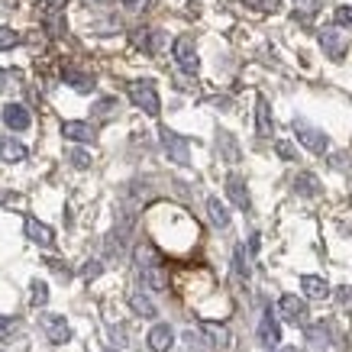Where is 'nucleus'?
Segmentation results:
<instances>
[{
	"label": "nucleus",
	"instance_id": "f257e3e1",
	"mask_svg": "<svg viewBox=\"0 0 352 352\" xmlns=\"http://www.w3.org/2000/svg\"><path fill=\"white\" fill-rule=\"evenodd\" d=\"M129 100L136 104L142 113H149V117H159L162 110V100H159V91H155V85H152L149 78H142V81H129Z\"/></svg>",
	"mask_w": 352,
	"mask_h": 352
},
{
	"label": "nucleus",
	"instance_id": "f03ea898",
	"mask_svg": "<svg viewBox=\"0 0 352 352\" xmlns=\"http://www.w3.org/2000/svg\"><path fill=\"white\" fill-rule=\"evenodd\" d=\"M159 139H162V149H165V155H168L175 165H191V146H188V139L178 136L175 129L162 126L159 129Z\"/></svg>",
	"mask_w": 352,
	"mask_h": 352
},
{
	"label": "nucleus",
	"instance_id": "7ed1b4c3",
	"mask_svg": "<svg viewBox=\"0 0 352 352\" xmlns=\"http://www.w3.org/2000/svg\"><path fill=\"white\" fill-rule=\"evenodd\" d=\"M294 136H298L300 146H307V149L317 152V155H323V152L330 149V136H327L323 129L310 126L307 120H300V117H294Z\"/></svg>",
	"mask_w": 352,
	"mask_h": 352
},
{
	"label": "nucleus",
	"instance_id": "20e7f679",
	"mask_svg": "<svg viewBox=\"0 0 352 352\" xmlns=\"http://www.w3.org/2000/svg\"><path fill=\"white\" fill-rule=\"evenodd\" d=\"M171 52H175V65L182 68L184 75H197L201 58H197V49H194L191 36H178V39H175V45H171Z\"/></svg>",
	"mask_w": 352,
	"mask_h": 352
},
{
	"label": "nucleus",
	"instance_id": "39448f33",
	"mask_svg": "<svg viewBox=\"0 0 352 352\" xmlns=\"http://www.w3.org/2000/svg\"><path fill=\"white\" fill-rule=\"evenodd\" d=\"M320 45H323V55H330L333 62H342V55L349 52V36L342 30H336V26H323Z\"/></svg>",
	"mask_w": 352,
	"mask_h": 352
},
{
	"label": "nucleus",
	"instance_id": "423d86ee",
	"mask_svg": "<svg viewBox=\"0 0 352 352\" xmlns=\"http://www.w3.org/2000/svg\"><path fill=\"white\" fill-rule=\"evenodd\" d=\"M278 314L288 323H294V327H307V320H310L307 300L298 298V294H285V298L278 300Z\"/></svg>",
	"mask_w": 352,
	"mask_h": 352
},
{
	"label": "nucleus",
	"instance_id": "0eeeda50",
	"mask_svg": "<svg viewBox=\"0 0 352 352\" xmlns=\"http://www.w3.org/2000/svg\"><path fill=\"white\" fill-rule=\"evenodd\" d=\"M39 327H43L45 340L52 342V346H65V342L72 340V327H68V320H65L62 314H43Z\"/></svg>",
	"mask_w": 352,
	"mask_h": 352
},
{
	"label": "nucleus",
	"instance_id": "6e6552de",
	"mask_svg": "<svg viewBox=\"0 0 352 352\" xmlns=\"http://www.w3.org/2000/svg\"><path fill=\"white\" fill-rule=\"evenodd\" d=\"M23 233H26V239H30V243L43 245V249H52V245H55V230H52V226H45L43 220H36V217H26Z\"/></svg>",
	"mask_w": 352,
	"mask_h": 352
},
{
	"label": "nucleus",
	"instance_id": "1a4fd4ad",
	"mask_svg": "<svg viewBox=\"0 0 352 352\" xmlns=\"http://www.w3.org/2000/svg\"><path fill=\"white\" fill-rule=\"evenodd\" d=\"M258 342H262V346H268V349H275L278 342H281V327H278L272 307H265L262 320H258Z\"/></svg>",
	"mask_w": 352,
	"mask_h": 352
},
{
	"label": "nucleus",
	"instance_id": "9d476101",
	"mask_svg": "<svg viewBox=\"0 0 352 352\" xmlns=\"http://www.w3.org/2000/svg\"><path fill=\"white\" fill-rule=\"evenodd\" d=\"M0 117H3V126H10L13 133H23V129H30V123H32L30 107H23V104H7Z\"/></svg>",
	"mask_w": 352,
	"mask_h": 352
},
{
	"label": "nucleus",
	"instance_id": "9b49d317",
	"mask_svg": "<svg viewBox=\"0 0 352 352\" xmlns=\"http://www.w3.org/2000/svg\"><path fill=\"white\" fill-rule=\"evenodd\" d=\"M226 197L239 207V210H252V197H249V188H245V182L239 178V175H230L226 178Z\"/></svg>",
	"mask_w": 352,
	"mask_h": 352
},
{
	"label": "nucleus",
	"instance_id": "f8f14e48",
	"mask_svg": "<svg viewBox=\"0 0 352 352\" xmlns=\"http://www.w3.org/2000/svg\"><path fill=\"white\" fill-rule=\"evenodd\" d=\"M62 136L72 139V142H94L97 139V129L85 120H65L62 123Z\"/></svg>",
	"mask_w": 352,
	"mask_h": 352
},
{
	"label": "nucleus",
	"instance_id": "ddd939ff",
	"mask_svg": "<svg viewBox=\"0 0 352 352\" xmlns=\"http://www.w3.org/2000/svg\"><path fill=\"white\" fill-rule=\"evenodd\" d=\"M146 342H149L152 352H171V346H175V330H171L168 323H155L149 330V336H146Z\"/></svg>",
	"mask_w": 352,
	"mask_h": 352
},
{
	"label": "nucleus",
	"instance_id": "4468645a",
	"mask_svg": "<svg viewBox=\"0 0 352 352\" xmlns=\"http://www.w3.org/2000/svg\"><path fill=\"white\" fill-rule=\"evenodd\" d=\"M62 81L68 87H75L78 94H91V91H94V85H97L87 72H78V68H72V65H65V68H62Z\"/></svg>",
	"mask_w": 352,
	"mask_h": 352
},
{
	"label": "nucleus",
	"instance_id": "2eb2a0df",
	"mask_svg": "<svg viewBox=\"0 0 352 352\" xmlns=\"http://www.w3.org/2000/svg\"><path fill=\"white\" fill-rule=\"evenodd\" d=\"M304 336H307V346L310 349H330V323H307L304 327Z\"/></svg>",
	"mask_w": 352,
	"mask_h": 352
},
{
	"label": "nucleus",
	"instance_id": "dca6fc26",
	"mask_svg": "<svg viewBox=\"0 0 352 352\" xmlns=\"http://www.w3.org/2000/svg\"><path fill=\"white\" fill-rule=\"evenodd\" d=\"M26 155H30V152H26V146H23L20 139L0 136V159L7 162V165H16V162H23Z\"/></svg>",
	"mask_w": 352,
	"mask_h": 352
},
{
	"label": "nucleus",
	"instance_id": "f3484780",
	"mask_svg": "<svg viewBox=\"0 0 352 352\" xmlns=\"http://www.w3.org/2000/svg\"><path fill=\"white\" fill-rule=\"evenodd\" d=\"M300 288H304V294H307L310 300L330 298V285H327V278H320V275H300Z\"/></svg>",
	"mask_w": 352,
	"mask_h": 352
},
{
	"label": "nucleus",
	"instance_id": "a211bd4d",
	"mask_svg": "<svg viewBox=\"0 0 352 352\" xmlns=\"http://www.w3.org/2000/svg\"><path fill=\"white\" fill-rule=\"evenodd\" d=\"M256 129H258V136L262 139H268L272 133H275V120H272V107H268L265 97H258L256 100Z\"/></svg>",
	"mask_w": 352,
	"mask_h": 352
},
{
	"label": "nucleus",
	"instance_id": "6ab92c4d",
	"mask_svg": "<svg viewBox=\"0 0 352 352\" xmlns=\"http://www.w3.org/2000/svg\"><path fill=\"white\" fill-rule=\"evenodd\" d=\"M139 281L146 285L149 291H165L168 288V278L162 272V265H149V268H139Z\"/></svg>",
	"mask_w": 352,
	"mask_h": 352
},
{
	"label": "nucleus",
	"instance_id": "aec40b11",
	"mask_svg": "<svg viewBox=\"0 0 352 352\" xmlns=\"http://www.w3.org/2000/svg\"><path fill=\"white\" fill-rule=\"evenodd\" d=\"M129 307H133V314L146 317V320H155V317H159V307H155L142 291H133V294H129Z\"/></svg>",
	"mask_w": 352,
	"mask_h": 352
},
{
	"label": "nucleus",
	"instance_id": "412c9836",
	"mask_svg": "<svg viewBox=\"0 0 352 352\" xmlns=\"http://www.w3.org/2000/svg\"><path fill=\"white\" fill-rule=\"evenodd\" d=\"M294 191H298L300 197H317V194L323 191L320 178H317V175H310V171H300L298 178H294Z\"/></svg>",
	"mask_w": 352,
	"mask_h": 352
},
{
	"label": "nucleus",
	"instance_id": "4be33fe9",
	"mask_svg": "<svg viewBox=\"0 0 352 352\" xmlns=\"http://www.w3.org/2000/svg\"><path fill=\"white\" fill-rule=\"evenodd\" d=\"M133 258H136V265H139V268L162 265L159 249H155V245H152V243H139V245H136V252H133Z\"/></svg>",
	"mask_w": 352,
	"mask_h": 352
},
{
	"label": "nucleus",
	"instance_id": "5701e85b",
	"mask_svg": "<svg viewBox=\"0 0 352 352\" xmlns=\"http://www.w3.org/2000/svg\"><path fill=\"white\" fill-rule=\"evenodd\" d=\"M201 333L207 336V342H210V346H217V349H226V346H230V333H226L223 327H217V323L204 320L201 323Z\"/></svg>",
	"mask_w": 352,
	"mask_h": 352
},
{
	"label": "nucleus",
	"instance_id": "b1692460",
	"mask_svg": "<svg viewBox=\"0 0 352 352\" xmlns=\"http://www.w3.org/2000/svg\"><path fill=\"white\" fill-rule=\"evenodd\" d=\"M207 214H210V223L217 230H226L230 226V210H226V204H220L217 197H207Z\"/></svg>",
	"mask_w": 352,
	"mask_h": 352
},
{
	"label": "nucleus",
	"instance_id": "393cba45",
	"mask_svg": "<svg viewBox=\"0 0 352 352\" xmlns=\"http://www.w3.org/2000/svg\"><path fill=\"white\" fill-rule=\"evenodd\" d=\"M20 333H23V323L16 317H0V340L3 342L20 340Z\"/></svg>",
	"mask_w": 352,
	"mask_h": 352
},
{
	"label": "nucleus",
	"instance_id": "a878e982",
	"mask_svg": "<svg viewBox=\"0 0 352 352\" xmlns=\"http://www.w3.org/2000/svg\"><path fill=\"white\" fill-rule=\"evenodd\" d=\"M233 272L236 278H243V281H249V256H245V245H236V252H233Z\"/></svg>",
	"mask_w": 352,
	"mask_h": 352
},
{
	"label": "nucleus",
	"instance_id": "bb28decb",
	"mask_svg": "<svg viewBox=\"0 0 352 352\" xmlns=\"http://www.w3.org/2000/svg\"><path fill=\"white\" fill-rule=\"evenodd\" d=\"M30 304L32 307H45V304H49V285L39 281V278L30 285Z\"/></svg>",
	"mask_w": 352,
	"mask_h": 352
},
{
	"label": "nucleus",
	"instance_id": "cd10ccee",
	"mask_svg": "<svg viewBox=\"0 0 352 352\" xmlns=\"http://www.w3.org/2000/svg\"><path fill=\"white\" fill-rule=\"evenodd\" d=\"M298 3V10H294V16H300V20H310L314 13L323 7V0H294Z\"/></svg>",
	"mask_w": 352,
	"mask_h": 352
},
{
	"label": "nucleus",
	"instance_id": "c85d7f7f",
	"mask_svg": "<svg viewBox=\"0 0 352 352\" xmlns=\"http://www.w3.org/2000/svg\"><path fill=\"white\" fill-rule=\"evenodd\" d=\"M249 10H258V13H278L281 10V0H243Z\"/></svg>",
	"mask_w": 352,
	"mask_h": 352
},
{
	"label": "nucleus",
	"instance_id": "c756f323",
	"mask_svg": "<svg viewBox=\"0 0 352 352\" xmlns=\"http://www.w3.org/2000/svg\"><path fill=\"white\" fill-rule=\"evenodd\" d=\"M113 113H117V100H113V97H100L94 104V117L107 120V117H113Z\"/></svg>",
	"mask_w": 352,
	"mask_h": 352
},
{
	"label": "nucleus",
	"instance_id": "7c9ffc66",
	"mask_svg": "<svg viewBox=\"0 0 352 352\" xmlns=\"http://www.w3.org/2000/svg\"><path fill=\"white\" fill-rule=\"evenodd\" d=\"M330 165H333L336 171H352V152H349V149L333 152V155H330Z\"/></svg>",
	"mask_w": 352,
	"mask_h": 352
},
{
	"label": "nucleus",
	"instance_id": "2f4dec72",
	"mask_svg": "<svg viewBox=\"0 0 352 352\" xmlns=\"http://www.w3.org/2000/svg\"><path fill=\"white\" fill-rule=\"evenodd\" d=\"M65 159L72 162V165H75V168H91V152H85V149H68V155H65Z\"/></svg>",
	"mask_w": 352,
	"mask_h": 352
},
{
	"label": "nucleus",
	"instance_id": "473e14b6",
	"mask_svg": "<svg viewBox=\"0 0 352 352\" xmlns=\"http://www.w3.org/2000/svg\"><path fill=\"white\" fill-rule=\"evenodd\" d=\"M45 265L52 268V275L58 278V281H72V268L65 265L62 258H45Z\"/></svg>",
	"mask_w": 352,
	"mask_h": 352
},
{
	"label": "nucleus",
	"instance_id": "72a5a7b5",
	"mask_svg": "<svg viewBox=\"0 0 352 352\" xmlns=\"http://www.w3.org/2000/svg\"><path fill=\"white\" fill-rule=\"evenodd\" d=\"M220 146H223V152H226V162H239V146L233 142L230 133H220Z\"/></svg>",
	"mask_w": 352,
	"mask_h": 352
},
{
	"label": "nucleus",
	"instance_id": "f704fd0d",
	"mask_svg": "<svg viewBox=\"0 0 352 352\" xmlns=\"http://www.w3.org/2000/svg\"><path fill=\"white\" fill-rule=\"evenodd\" d=\"M184 346H188V352H207V342H204V336H201V333H194V330L184 333Z\"/></svg>",
	"mask_w": 352,
	"mask_h": 352
},
{
	"label": "nucleus",
	"instance_id": "c9c22d12",
	"mask_svg": "<svg viewBox=\"0 0 352 352\" xmlns=\"http://www.w3.org/2000/svg\"><path fill=\"white\" fill-rule=\"evenodd\" d=\"M13 45H20V32L10 26H0V49H13Z\"/></svg>",
	"mask_w": 352,
	"mask_h": 352
},
{
	"label": "nucleus",
	"instance_id": "e433bc0d",
	"mask_svg": "<svg viewBox=\"0 0 352 352\" xmlns=\"http://www.w3.org/2000/svg\"><path fill=\"white\" fill-rule=\"evenodd\" d=\"M333 20H336V30H352V7H340V10L333 13Z\"/></svg>",
	"mask_w": 352,
	"mask_h": 352
},
{
	"label": "nucleus",
	"instance_id": "4c0bfd02",
	"mask_svg": "<svg viewBox=\"0 0 352 352\" xmlns=\"http://www.w3.org/2000/svg\"><path fill=\"white\" fill-rule=\"evenodd\" d=\"M100 272H104V265H100L97 258H91V262H85V268H81V278H85V281H94V278H100Z\"/></svg>",
	"mask_w": 352,
	"mask_h": 352
},
{
	"label": "nucleus",
	"instance_id": "58836bf2",
	"mask_svg": "<svg viewBox=\"0 0 352 352\" xmlns=\"http://www.w3.org/2000/svg\"><path fill=\"white\" fill-rule=\"evenodd\" d=\"M275 152H278V155H281L285 162H294V159H298V149H294L291 142H285V139H278V142H275Z\"/></svg>",
	"mask_w": 352,
	"mask_h": 352
},
{
	"label": "nucleus",
	"instance_id": "ea45409f",
	"mask_svg": "<svg viewBox=\"0 0 352 352\" xmlns=\"http://www.w3.org/2000/svg\"><path fill=\"white\" fill-rule=\"evenodd\" d=\"M336 304H340V307H352V285L336 288Z\"/></svg>",
	"mask_w": 352,
	"mask_h": 352
},
{
	"label": "nucleus",
	"instance_id": "a19ab883",
	"mask_svg": "<svg viewBox=\"0 0 352 352\" xmlns=\"http://www.w3.org/2000/svg\"><path fill=\"white\" fill-rule=\"evenodd\" d=\"M110 336H113V342H117V346H123V342H126V333L120 330V327H110Z\"/></svg>",
	"mask_w": 352,
	"mask_h": 352
},
{
	"label": "nucleus",
	"instance_id": "79ce46f5",
	"mask_svg": "<svg viewBox=\"0 0 352 352\" xmlns=\"http://www.w3.org/2000/svg\"><path fill=\"white\" fill-rule=\"evenodd\" d=\"M10 78H20V72H3V68H0V87L10 85Z\"/></svg>",
	"mask_w": 352,
	"mask_h": 352
},
{
	"label": "nucleus",
	"instance_id": "37998d69",
	"mask_svg": "<svg viewBox=\"0 0 352 352\" xmlns=\"http://www.w3.org/2000/svg\"><path fill=\"white\" fill-rule=\"evenodd\" d=\"M123 3H126L129 10H142L146 7V0H123Z\"/></svg>",
	"mask_w": 352,
	"mask_h": 352
},
{
	"label": "nucleus",
	"instance_id": "c03bdc74",
	"mask_svg": "<svg viewBox=\"0 0 352 352\" xmlns=\"http://www.w3.org/2000/svg\"><path fill=\"white\" fill-rule=\"evenodd\" d=\"M268 352H298L294 346H275V349H268Z\"/></svg>",
	"mask_w": 352,
	"mask_h": 352
},
{
	"label": "nucleus",
	"instance_id": "a18cd8bd",
	"mask_svg": "<svg viewBox=\"0 0 352 352\" xmlns=\"http://www.w3.org/2000/svg\"><path fill=\"white\" fill-rule=\"evenodd\" d=\"M87 3H94V7H110L113 0H87Z\"/></svg>",
	"mask_w": 352,
	"mask_h": 352
},
{
	"label": "nucleus",
	"instance_id": "49530a36",
	"mask_svg": "<svg viewBox=\"0 0 352 352\" xmlns=\"http://www.w3.org/2000/svg\"><path fill=\"white\" fill-rule=\"evenodd\" d=\"M107 352H117V349H107Z\"/></svg>",
	"mask_w": 352,
	"mask_h": 352
},
{
	"label": "nucleus",
	"instance_id": "de8ad7c7",
	"mask_svg": "<svg viewBox=\"0 0 352 352\" xmlns=\"http://www.w3.org/2000/svg\"><path fill=\"white\" fill-rule=\"evenodd\" d=\"M0 352H3V349H0Z\"/></svg>",
	"mask_w": 352,
	"mask_h": 352
}]
</instances>
